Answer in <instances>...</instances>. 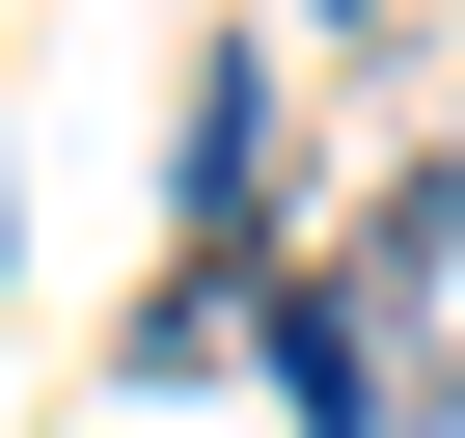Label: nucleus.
<instances>
[{"label": "nucleus", "instance_id": "1", "mask_svg": "<svg viewBox=\"0 0 465 438\" xmlns=\"http://www.w3.org/2000/svg\"><path fill=\"white\" fill-rule=\"evenodd\" d=\"M411 247H438V274H465V137H438V164H411Z\"/></svg>", "mask_w": 465, "mask_h": 438}, {"label": "nucleus", "instance_id": "2", "mask_svg": "<svg viewBox=\"0 0 465 438\" xmlns=\"http://www.w3.org/2000/svg\"><path fill=\"white\" fill-rule=\"evenodd\" d=\"M329 28H383V0H329Z\"/></svg>", "mask_w": 465, "mask_h": 438}]
</instances>
